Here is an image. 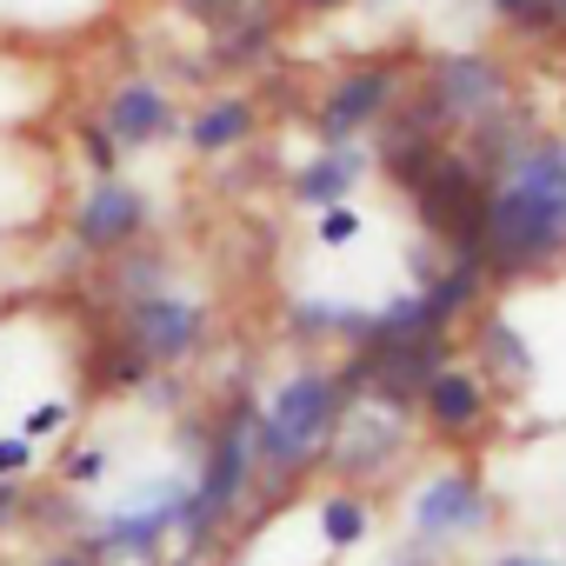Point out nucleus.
<instances>
[{"mask_svg": "<svg viewBox=\"0 0 566 566\" xmlns=\"http://www.w3.org/2000/svg\"><path fill=\"white\" fill-rule=\"evenodd\" d=\"M187 493H193V480H180V473L147 480L134 506H120V513H107V520L87 526V546H94V553H140V559H147L167 533H180V520H187Z\"/></svg>", "mask_w": 566, "mask_h": 566, "instance_id": "9", "label": "nucleus"}, {"mask_svg": "<svg viewBox=\"0 0 566 566\" xmlns=\"http://www.w3.org/2000/svg\"><path fill=\"white\" fill-rule=\"evenodd\" d=\"M48 566H94V559H81V553H61V559H48Z\"/></svg>", "mask_w": 566, "mask_h": 566, "instance_id": "28", "label": "nucleus"}, {"mask_svg": "<svg viewBox=\"0 0 566 566\" xmlns=\"http://www.w3.org/2000/svg\"><path fill=\"white\" fill-rule=\"evenodd\" d=\"M253 134H260V101L240 94V87H207V94L180 114V140H187L200 160H227V154H240Z\"/></svg>", "mask_w": 566, "mask_h": 566, "instance_id": "10", "label": "nucleus"}, {"mask_svg": "<svg viewBox=\"0 0 566 566\" xmlns=\"http://www.w3.org/2000/svg\"><path fill=\"white\" fill-rule=\"evenodd\" d=\"M473 260L486 280H520V273H546L566 260V140L559 134L539 127L486 180Z\"/></svg>", "mask_w": 566, "mask_h": 566, "instance_id": "1", "label": "nucleus"}, {"mask_svg": "<svg viewBox=\"0 0 566 566\" xmlns=\"http://www.w3.org/2000/svg\"><path fill=\"white\" fill-rule=\"evenodd\" d=\"M21 427H28V433H54V427H67V400H41Z\"/></svg>", "mask_w": 566, "mask_h": 566, "instance_id": "24", "label": "nucleus"}, {"mask_svg": "<svg viewBox=\"0 0 566 566\" xmlns=\"http://www.w3.org/2000/svg\"><path fill=\"white\" fill-rule=\"evenodd\" d=\"M180 114H187V107H180L174 81H160V74H120V81L87 107V120L120 147V160L180 140Z\"/></svg>", "mask_w": 566, "mask_h": 566, "instance_id": "6", "label": "nucleus"}, {"mask_svg": "<svg viewBox=\"0 0 566 566\" xmlns=\"http://www.w3.org/2000/svg\"><path fill=\"white\" fill-rule=\"evenodd\" d=\"M367 8H407V0H367Z\"/></svg>", "mask_w": 566, "mask_h": 566, "instance_id": "29", "label": "nucleus"}, {"mask_svg": "<svg viewBox=\"0 0 566 566\" xmlns=\"http://www.w3.org/2000/svg\"><path fill=\"white\" fill-rule=\"evenodd\" d=\"M167 8H174L180 21H193L200 34H220V28H233L240 14H253L260 0H167Z\"/></svg>", "mask_w": 566, "mask_h": 566, "instance_id": "19", "label": "nucleus"}, {"mask_svg": "<svg viewBox=\"0 0 566 566\" xmlns=\"http://www.w3.org/2000/svg\"><path fill=\"white\" fill-rule=\"evenodd\" d=\"M513 101H520V74H513L506 54H493V48H440V54H420L413 61L407 101L394 114L407 127L433 134V140H460L480 120L506 114Z\"/></svg>", "mask_w": 566, "mask_h": 566, "instance_id": "2", "label": "nucleus"}, {"mask_svg": "<svg viewBox=\"0 0 566 566\" xmlns=\"http://www.w3.org/2000/svg\"><path fill=\"white\" fill-rule=\"evenodd\" d=\"M360 233H367V213H360L354 200H347V207H321V213H314V240H321V247H354Z\"/></svg>", "mask_w": 566, "mask_h": 566, "instance_id": "20", "label": "nucleus"}, {"mask_svg": "<svg viewBox=\"0 0 566 566\" xmlns=\"http://www.w3.org/2000/svg\"><path fill=\"white\" fill-rule=\"evenodd\" d=\"M48 101V61L28 41H0V127H21Z\"/></svg>", "mask_w": 566, "mask_h": 566, "instance_id": "16", "label": "nucleus"}, {"mask_svg": "<svg viewBox=\"0 0 566 566\" xmlns=\"http://www.w3.org/2000/svg\"><path fill=\"white\" fill-rule=\"evenodd\" d=\"M493 566H559V559H539V553H500Z\"/></svg>", "mask_w": 566, "mask_h": 566, "instance_id": "26", "label": "nucleus"}, {"mask_svg": "<svg viewBox=\"0 0 566 566\" xmlns=\"http://www.w3.org/2000/svg\"><path fill=\"white\" fill-rule=\"evenodd\" d=\"M101 473H107V453H101V447H81V453L67 460V480H74V486H94Z\"/></svg>", "mask_w": 566, "mask_h": 566, "instance_id": "23", "label": "nucleus"}, {"mask_svg": "<svg viewBox=\"0 0 566 566\" xmlns=\"http://www.w3.org/2000/svg\"><path fill=\"white\" fill-rule=\"evenodd\" d=\"M480 21L506 34L513 48H553V8L546 0H480Z\"/></svg>", "mask_w": 566, "mask_h": 566, "instance_id": "18", "label": "nucleus"}, {"mask_svg": "<svg viewBox=\"0 0 566 566\" xmlns=\"http://www.w3.org/2000/svg\"><path fill=\"white\" fill-rule=\"evenodd\" d=\"M407 81H413V61H407V54L347 61V67L314 94V134H321V140H367V134L407 101Z\"/></svg>", "mask_w": 566, "mask_h": 566, "instance_id": "5", "label": "nucleus"}, {"mask_svg": "<svg viewBox=\"0 0 566 566\" xmlns=\"http://www.w3.org/2000/svg\"><path fill=\"white\" fill-rule=\"evenodd\" d=\"M493 520V506H486V486L473 480V473H433L420 493H413V533L420 539H453V533H480Z\"/></svg>", "mask_w": 566, "mask_h": 566, "instance_id": "13", "label": "nucleus"}, {"mask_svg": "<svg viewBox=\"0 0 566 566\" xmlns=\"http://www.w3.org/2000/svg\"><path fill=\"white\" fill-rule=\"evenodd\" d=\"M114 314H120V367H114V387H140L147 374H174L207 340V301L180 294L174 280H160V287H147V294H120Z\"/></svg>", "mask_w": 566, "mask_h": 566, "instance_id": "4", "label": "nucleus"}, {"mask_svg": "<svg viewBox=\"0 0 566 566\" xmlns=\"http://www.w3.org/2000/svg\"><path fill=\"white\" fill-rule=\"evenodd\" d=\"M247 427H253V400H233L227 407V420L213 427V440H207V453H200V473H193V493H187V520H180V533L200 546L227 513H233V500H240V486L253 480V447H247Z\"/></svg>", "mask_w": 566, "mask_h": 566, "instance_id": "8", "label": "nucleus"}, {"mask_svg": "<svg viewBox=\"0 0 566 566\" xmlns=\"http://www.w3.org/2000/svg\"><path fill=\"white\" fill-rule=\"evenodd\" d=\"M34 467V447L28 440H0V480H14V473H28Z\"/></svg>", "mask_w": 566, "mask_h": 566, "instance_id": "25", "label": "nucleus"}, {"mask_svg": "<svg viewBox=\"0 0 566 566\" xmlns=\"http://www.w3.org/2000/svg\"><path fill=\"white\" fill-rule=\"evenodd\" d=\"M480 360H486V380H506V387H526L533 367H539L533 340H526L506 314H486V321H480Z\"/></svg>", "mask_w": 566, "mask_h": 566, "instance_id": "17", "label": "nucleus"}, {"mask_svg": "<svg viewBox=\"0 0 566 566\" xmlns=\"http://www.w3.org/2000/svg\"><path fill=\"white\" fill-rule=\"evenodd\" d=\"M347 380L340 367H301L273 387V400L253 407V427H247V447H253V473L266 480H287L301 473L314 453L334 447L340 420H347Z\"/></svg>", "mask_w": 566, "mask_h": 566, "instance_id": "3", "label": "nucleus"}, {"mask_svg": "<svg viewBox=\"0 0 566 566\" xmlns=\"http://www.w3.org/2000/svg\"><path fill=\"white\" fill-rule=\"evenodd\" d=\"M367 174H374L367 140H321V147L287 174V193H294V207L321 213V207H347V200L360 193Z\"/></svg>", "mask_w": 566, "mask_h": 566, "instance_id": "11", "label": "nucleus"}, {"mask_svg": "<svg viewBox=\"0 0 566 566\" xmlns=\"http://www.w3.org/2000/svg\"><path fill=\"white\" fill-rule=\"evenodd\" d=\"M367 321H374V307L367 301H340V294H307V301L287 307V327L301 340H327L340 354H354L367 340Z\"/></svg>", "mask_w": 566, "mask_h": 566, "instance_id": "15", "label": "nucleus"}, {"mask_svg": "<svg viewBox=\"0 0 566 566\" xmlns=\"http://www.w3.org/2000/svg\"><path fill=\"white\" fill-rule=\"evenodd\" d=\"M413 413H427L433 433H473V427L486 420V380H480L473 367L447 360V367L420 387V407H413Z\"/></svg>", "mask_w": 566, "mask_h": 566, "instance_id": "14", "label": "nucleus"}, {"mask_svg": "<svg viewBox=\"0 0 566 566\" xmlns=\"http://www.w3.org/2000/svg\"><path fill=\"white\" fill-rule=\"evenodd\" d=\"M400 447H407V413L354 394V400H347V420H340V433H334V467H347V473H380V467H394Z\"/></svg>", "mask_w": 566, "mask_h": 566, "instance_id": "12", "label": "nucleus"}, {"mask_svg": "<svg viewBox=\"0 0 566 566\" xmlns=\"http://www.w3.org/2000/svg\"><path fill=\"white\" fill-rule=\"evenodd\" d=\"M321 533H327V546H354L367 533V506L360 500H327L321 506Z\"/></svg>", "mask_w": 566, "mask_h": 566, "instance_id": "21", "label": "nucleus"}, {"mask_svg": "<svg viewBox=\"0 0 566 566\" xmlns=\"http://www.w3.org/2000/svg\"><path fill=\"white\" fill-rule=\"evenodd\" d=\"M553 8V48H566V0H546Z\"/></svg>", "mask_w": 566, "mask_h": 566, "instance_id": "27", "label": "nucleus"}, {"mask_svg": "<svg viewBox=\"0 0 566 566\" xmlns=\"http://www.w3.org/2000/svg\"><path fill=\"white\" fill-rule=\"evenodd\" d=\"M67 233H74V253L87 260H120L134 253L147 233H154V200L147 187H134L127 174H94L67 213Z\"/></svg>", "mask_w": 566, "mask_h": 566, "instance_id": "7", "label": "nucleus"}, {"mask_svg": "<svg viewBox=\"0 0 566 566\" xmlns=\"http://www.w3.org/2000/svg\"><path fill=\"white\" fill-rule=\"evenodd\" d=\"M340 8H354V0H280V14H287V21H327Z\"/></svg>", "mask_w": 566, "mask_h": 566, "instance_id": "22", "label": "nucleus"}]
</instances>
